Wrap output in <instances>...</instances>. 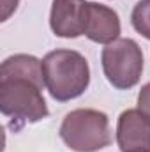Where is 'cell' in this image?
<instances>
[{"label":"cell","mask_w":150,"mask_h":152,"mask_svg":"<svg viewBox=\"0 0 150 152\" xmlns=\"http://www.w3.org/2000/svg\"><path fill=\"white\" fill-rule=\"evenodd\" d=\"M42 88H46L44 81L34 78L0 76V112L11 120L14 131L50 115Z\"/></svg>","instance_id":"1"},{"label":"cell","mask_w":150,"mask_h":152,"mask_svg":"<svg viewBox=\"0 0 150 152\" xmlns=\"http://www.w3.org/2000/svg\"><path fill=\"white\" fill-rule=\"evenodd\" d=\"M42 76L50 96L58 101H73L90 85L87 58L76 50H53L42 58Z\"/></svg>","instance_id":"2"},{"label":"cell","mask_w":150,"mask_h":152,"mask_svg":"<svg viewBox=\"0 0 150 152\" xmlns=\"http://www.w3.org/2000/svg\"><path fill=\"white\" fill-rule=\"evenodd\" d=\"M58 134L74 152H99L111 145L110 118L94 108H78L64 117Z\"/></svg>","instance_id":"3"},{"label":"cell","mask_w":150,"mask_h":152,"mask_svg":"<svg viewBox=\"0 0 150 152\" xmlns=\"http://www.w3.org/2000/svg\"><path fill=\"white\" fill-rule=\"evenodd\" d=\"M143 51L134 39L120 37L106 44L101 53V66L108 83L118 90L136 87L143 75Z\"/></svg>","instance_id":"4"},{"label":"cell","mask_w":150,"mask_h":152,"mask_svg":"<svg viewBox=\"0 0 150 152\" xmlns=\"http://www.w3.org/2000/svg\"><path fill=\"white\" fill-rule=\"evenodd\" d=\"M117 143L122 152H150V117L140 108L122 112L117 120Z\"/></svg>","instance_id":"5"},{"label":"cell","mask_w":150,"mask_h":152,"mask_svg":"<svg viewBox=\"0 0 150 152\" xmlns=\"http://www.w3.org/2000/svg\"><path fill=\"white\" fill-rule=\"evenodd\" d=\"M122 25L118 12L97 2H87L85 5V30L83 36L97 44H110L120 39Z\"/></svg>","instance_id":"6"},{"label":"cell","mask_w":150,"mask_h":152,"mask_svg":"<svg viewBox=\"0 0 150 152\" xmlns=\"http://www.w3.org/2000/svg\"><path fill=\"white\" fill-rule=\"evenodd\" d=\"M87 0H53L50 11V28L57 37L76 39L85 30Z\"/></svg>","instance_id":"7"},{"label":"cell","mask_w":150,"mask_h":152,"mask_svg":"<svg viewBox=\"0 0 150 152\" xmlns=\"http://www.w3.org/2000/svg\"><path fill=\"white\" fill-rule=\"evenodd\" d=\"M131 25L138 34L150 41V0L136 2L131 12Z\"/></svg>","instance_id":"8"},{"label":"cell","mask_w":150,"mask_h":152,"mask_svg":"<svg viewBox=\"0 0 150 152\" xmlns=\"http://www.w3.org/2000/svg\"><path fill=\"white\" fill-rule=\"evenodd\" d=\"M138 108L150 117V81L145 83L138 94Z\"/></svg>","instance_id":"9"},{"label":"cell","mask_w":150,"mask_h":152,"mask_svg":"<svg viewBox=\"0 0 150 152\" xmlns=\"http://www.w3.org/2000/svg\"><path fill=\"white\" fill-rule=\"evenodd\" d=\"M20 0H2V21H7L18 9Z\"/></svg>","instance_id":"10"}]
</instances>
